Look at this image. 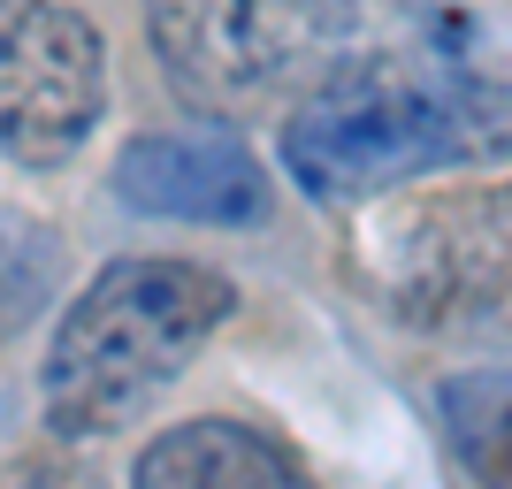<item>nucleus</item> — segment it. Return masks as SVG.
Listing matches in <instances>:
<instances>
[{
  "label": "nucleus",
  "mask_w": 512,
  "mask_h": 489,
  "mask_svg": "<svg viewBox=\"0 0 512 489\" xmlns=\"http://www.w3.org/2000/svg\"><path fill=\"white\" fill-rule=\"evenodd\" d=\"M444 444L474 482H512V367H474L436 390Z\"/></svg>",
  "instance_id": "nucleus-8"
},
{
  "label": "nucleus",
  "mask_w": 512,
  "mask_h": 489,
  "mask_svg": "<svg viewBox=\"0 0 512 489\" xmlns=\"http://www.w3.org/2000/svg\"><path fill=\"white\" fill-rule=\"evenodd\" d=\"M146 39L169 85L207 115L276 100L337 39L329 0H146Z\"/></svg>",
  "instance_id": "nucleus-3"
},
{
  "label": "nucleus",
  "mask_w": 512,
  "mask_h": 489,
  "mask_svg": "<svg viewBox=\"0 0 512 489\" xmlns=\"http://www.w3.org/2000/svg\"><path fill=\"white\" fill-rule=\"evenodd\" d=\"M230 306H237L230 276H214L199 260L176 253L107 260L46 344L39 405L54 436L92 444V436L146 421L153 398H169L184 383V367L207 352V337L230 321Z\"/></svg>",
  "instance_id": "nucleus-2"
},
{
  "label": "nucleus",
  "mask_w": 512,
  "mask_h": 489,
  "mask_svg": "<svg viewBox=\"0 0 512 489\" xmlns=\"http://www.w3.org/2000/svg\"><path fill=\"white\" fill-rule=\"evenodd\" d=\"M107 115V39L62 0H0V161L62 169Z\"/></svg>",
  "instance_id": "nucleus-4"
},
{
  "label": "nucleus",
  "mask_w": 512,
  "mask_h": 489,
  "mask_svg": "<svg viewBox=\"0 0 512 489\" xmlns=\"http://www.w3.org/2000/svg\"><path fill=\"white\" fill-rule=\"evenodd\" d=\"M115 199L161 222H260L268 214V169L230 130H146L115 153Z\"/></svg>",
  "instance_id": "nucleus-6"
},
{
  "label": "nucleus",
  "mask_w": 512,
  "mask_h": 489,
  "mask_svg": "<svg viewBox=\"0 0 512 489\" xmlns=\"http://www.w3.org/2000/svg\"><path fill=\"white\" fill-rule=\"evenodd\" d=\"M130 482H146V489H299L306 467L276 436L207 413V421H176L169 436H153L138 451Z\"/></svg>",
  "instance_id": "nucleus-7"
},
{
  "label": "nucleus",
  "mask_w": 512,
  "mask_h": 489,
  "mask_svg": "<svg viewBox=\"0 0 512 489\" xmlns=\"http://www.w3.org/2000/svg\"><path fill=\"white\" fill-rule=\"evenodd\" d=\"M8 314H16V283L0 276V329H8Z\"/></svg>",
  "instance_id": "nucleus-9"
},
{
  "label": "nucleus",
  "mask_w": 512,
  "mask_h": 489,
  "mask_svg": "<svg viewBox=\"0 0 512 489\" xmlns=\"http://www.w3.org/2000/svg\"><path fill=\"white\" fill-rule=\"evenodd\" d=\"M512 153V85L459 54H367L321 77L283 123V169L321 207L406 184L428 169H482Z\"/></svg>",
  "instance_id": "nucleus-1"
},
{
  "label": "nucleus",
  "mask_w": 512,
  "mask_h": 489,
  "mask_svg": "<svg viewBox=\"0 0 512 489\" xmlns=\"http://www.w3.org/2000/svg\"><path fill=\"white\" fill-rule=\"evenodd\" d=\"M383 291L413 321H451L512 291V184L451 192L383 230Z\"/></svg>",
  "instance_id": "nucleus-5"
}]
</instances>
